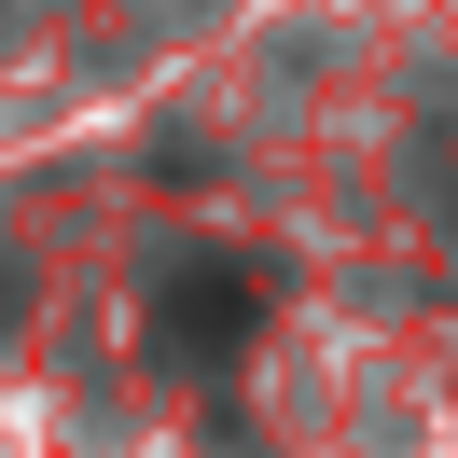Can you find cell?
I'll return each mask as SVG.
<instances>
[{"label":"cell","mask_w":458,"mask_h":458,"mask_svg":"<svg viewBox=\"0 0 458 458\" xmlns=\"http://www.w3.org/2000/svg\"><path fill=\"white\" fill-rule=\"evenodd\" d=\"M250 319H264V278L250 264H181L167 292H153V347H167V361H236V347H250Z\"/></svg>","instance_id":"cell-1"}]
</instances>
